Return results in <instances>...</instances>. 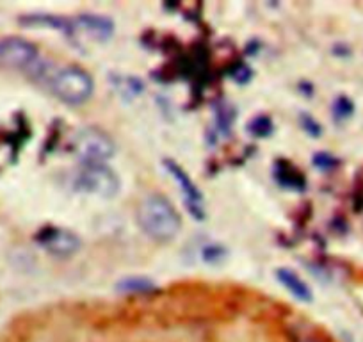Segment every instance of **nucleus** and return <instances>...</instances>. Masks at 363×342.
Instances as JSON below:
<instances>
[{
    "mask_svg": "<svg viewBox=\"0 0 363 342\" xmlns=\"http://www.w3.org/2000/svg\"><path fill=\"white\" fill-rule=\"evenodd\" d=\"M30 77L47 86L52 95L68 106H80L87 102L95 92L91 75L79 66H55L41 61Z\"/></svg>",
    "mask_w": 363,
    "mask_h": 342,
    "instance_id": "f257e3e1",
    "label": "nucleus"
},
{
    "mask_svg": "<svg viewBox=\"0 0 363 342\" xmlns=\"http://www.w3.org/2000/svg\"><path fill=\"white\" fill-rule=\"evenodd\" d=\"M138 221L143 232L153 241L167 243L180 232V216L169 200L162 194H150L138 211Z\"/></svg>",
    "mask_w": 363,
    "mask_h": 342,
    "instance_id": "f03ea898",
    "label": "nucleus"
},
{
    "mask_svg": "<svg viewBox=\"0 0 363 342\" xmlns=\"http://www.w3.org/2000/svg\"><path fill=\"white\" fill-rule=\"evenodd\" d=\"M73 150L84 166H102L116 153L114 141L100 128H82L73 139Z\"/></svg>",
    "mask_w": 363,
    "mask_h": 342,
    "instance_id": "7ed1b4c3",
    "label": "nucleus"
},
{
    "mask_svg": "<svg viewBox=\"0 0 363 342\" xmlns=\"http://www.w3.org/2000/svg\"><path fill=\"white\" fill-rule=\"evenodd\" d=\"M75 187L82 193L99 198H114L120 193V177L116 171L102 166H84L75 177Z\"/></svg>",
    "mask_w": 363,
    "mask_h": 342,
    "instance_id": "20e7f679",
    "label": "nucleus"
},
{
    "mask_svg": "<svg viewBox=\"0 0 363 342\" xmlns=\"http://www.w3.org/2000/svg\"><path fill=\"white\" fill-rule=\"evenodd\" d=\"M43 61L30 41L18 36H8L0 40V62L8 68L33 73L36 66Z\"/></svg>",
    "mask_w": 363,
    "mask_h": 342,
    "instance_id": "39448f33",
    "label": "nucleus"
},
{
    "mask_svg": "<svg viewBox=\"0 0 363 342\" xmlns=\"http://www.w3.org/2000/svg\"><path fill=\"white\" fill-rule=\"evenodd\" d=\"M164 167L171 175V179L178 184V189L184 194V200H186L187 211L193 214L194 219H205V202L203 194L198 189L196 184L191 180V177L187 175L186 170L182 166H178L174 160L166 159L164 160Z\"/></svg>",
    "mask_w": 363,
    "mask_h": 342,
    "instance_id": "423d86ee",
    "label": "nucleus"
},
{
    "mask_svg": "<svg viewBox=\"0 0 363 342\" xmlns=\"http://www.w3.org/2000/svg\"><path fill=\"white\" fill-rule=\"evenodd\" d=\"M36 239L48 253L54 257H61V259L73 257L82 246L77 233H73L72 230L61 228V226H47L38 233Z\"/></svg>",
    "mask_w": 363,
    "mask_h": 342,
    "instance_id": "0eeeda50",
    "label": "nucleus"
},
{
    "mask_svg": "<svg viewBox=\"0 0 363 342\" xmlns=\"http://www.w3.org/2000/svg\"><path fill=\"white\" fill-rule=\"evenodd\" d=\"M73 33H82L91 40L107 41L114 34V22L107 16L100 15H80L73 20Z\"/></svg>",
    "mask_w": 363,
    "mask_h": 342,
    "instance_id": "6e6552de",
    "label": "nucleus"
},
{
    "mask_svg": "<svg viewBox=\"0 0 363 342\" xmlns=\"http://www.w3.org/2000/svg\"><path fill=\"white\" fill-rule=\"evenodd\" d=\"M277 278L296 299H299V302L310 303L313 299V294L312 291H310L308 285H306V282L303 280L299 275H296L294 271L289 270V267H280V270H277Z\"/></svg>",
    "mask_w": 363,
    "mask_h": 342,
    "instance_id": "1a4fd4ad",
    "label": "nucleus"
},
{
    "mask_svg": "<svg viewBox=\"0 0 363 342\" xmlns=\"http://www.w3.org/2000/svg\"><path fill=\"white\" fill-rule=\"evenodd\" d=\"M278 166H281V170H277V179L281 186L289 189H305V177L298 170L291 167L287 162H280Z\"/></svg>",
    "mask_w": 363,
    "mask_h": 342,
    "instance_id": "9d476101",
    "label": "nucleus"
},
{
    "mask_svg": "<svg viewBox=\"0 0 363 342\" xmlns=\"http://www.w3.org/2000/svg\"><path fill=\"white\" fill-rule=\"evenodd\" d=\"M287 337L291 342H326L315 330L303 323H292L287 326Z\"/></svg>",
    "mask_w": 363,
    "mask_h": 342,
    "instance_id": "9b49d317",
    "label": "nucleus"
},
{
    "mask_svg": "<svg viewBox=\"0 0 363 342\" xmlns=\"http://www.w3.org/2000/svg\"><path fill=\"white\" fill-rule=\"evenodd\" d=\"M118 291L121 292H134V294H145V292L155 291V284L148 278H125L118 284Z\"/></svg>",
    "mask_w": 363,
    "mask_h": 342,
    "instance_id": "f8f14e48",
    "label": "nucleus"
},
{
    "mask_svg": "<svg viewBox=\"0 0 363 342\" xmlns=\"http://www.w3.org/2000/svg\"><path fill=\"white\" fill-rule=\"evenodd\" d=\"M354 113V104L347 96H338L333 104V114L337 120H347Z\"/></svg>",
    "mask_w": 363,
    "mask_h": 342,
    "instance_id": "ddd939ff",
    "label": "nucleus"
},
{
    "mask_svg": "<svg viewBox=\"0 0 363 342\" xmlns=\"http://www.w3.org/2000/svg\"><path fill=\"white\" fill-rule=\"evenodd\" d=\"M247 128H250L251 134L258 136V138H265L272 132V121L267 116H257L255 120L250 121Z\"/></svg>",
    "mask_w": 363,
    "mask_h": 342,
    "instance_id": "4468645a",
    "label": "nucleus"
},
{
    "mask_svg": "<svg viewBox=\"0 0 363 342\" xmlns=\"http://www.w3.org/2000/svg\"><path fill=\"white\" fill-rule=\"evenodd\" d=\"M313 164H315L317 167H320V170H333L335 166L338 164V159L337 157L330 155V153H315V157H313Z\"/></svg>",
    "mask_w": 363,
    "mask_h": 342,
    "instance_id": "2eb2a0df",
    "label": "nucleus"
},
{
    "mask_svg": "<svg viewBox=\"0 0 363 342\" xmlns=\"http://www.w3.org/2000/svg\"><path fill=\"white\" fill-rule=\"evenodd\" d=\"M225 257V250H223L219 244H208L207 248L203 250V260L205 263H218Z\"/></svg>",
    "mask_w": 363,
    "mask_h": 342,
    "instance_id": "dca6fc26",
    "label": "nucleus"
}]
</instances>
